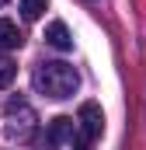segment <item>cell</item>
Listing matches in <instances>:
<instances>
[{
	"instance_id": "cell-9",
	"label": "cell",
	"mask_w": 146,
	"mask_h": 150,
	"mask_svg": "<svg viewBox=\"0 0 146 150\" xmlns=\"http://www.w3.org/2000/svg\"><path fill=\"white\" fill-rule=\"evenodd\" d=\"M4 4H7V0H0V7H4Z\"/></svg>"
},
{
	"instance_id": "cell-2",
	"label": "cell",
	"mask_w": 146,
	"mask_h": 150,
	"mask_svg": "<svg viewBox=\"0 0 146 150\" xmlns=\"http://www.w3.org/2000/svg\"><path fill=\"white\" fill-rule=\"evenodd\" d=\"M38 119L32 112V105L28 101H21V98H11L7 101V126H4V133H7V140H18V143H32V136H35V126Z\"/></svg>"
},
{
	"instance_id": "cell-6",
	"label": "cell",
	"mask_w": 146,
	"mask_h": 150,
	"mask_svg": "<svg viewBox=\"0 0 146 150\" xmlns=\"http://www.w3.org/2000/svg\"><path fill=\"white\" fill-rule=\"evenodd\" d=\"M21 42H25V35H21V28H18L14 21L0 18V49H18Z\"/></svg>"
},
{
	"instance_id": "cell-1",
	"label": "cell",
	"mask_w": 146,
	"mask_h": 150,
	"mask_svg": "<svg viewBox=\"0 0 146 150\" xmlns=\"http://www.w3.org/2000/svg\"><path fill=\"white\" fill-rule=\"evenodd\" d=\"M32 84H35L38 94L63 101V98H73V91L80 87V74L73 70L70 63H63V59H45V63L35 67Z\"/></svg>"
},
{
	"instance_id": "cell-5",
	"label": "cell",
	"mask_w": 146,
	"mask_h": 150,
	"mask_svg": "<svg viewBox=\"0 0 146 150\" xmlns=\"http://www.w3.org/2000/svg\"><path fill=\"white\" fill-rule=\"evenodd\" d=\"M45 42H49L52 49H59V52H66V49H73V38H70V28H66L63 21H52V25L45 28Z\"/></svg>"
},
{
	"instance_id": "cell-7",
	"label": "cell",
	"mask_w": 146,
	"mask_h": 150,
	"mask_svg": "<svg viewBox=\"0 0 146 150\" xmlns=\"http://www.w3.org/2000/svg\"><path fill=\"white\" fill-rule=\"evenodd\" d=\"M45 7H49V0H21V18L25 21H35V18H42Z\"/></svg>"
},
{
	"instance_id": "cell-4",
	"label": "cell",
	"mask_w": 146,
	"mask_h": 150,
	"mask_svg": "<svg viewBox=\"0 0 146 150\" xmlns=\"http://www.w3.org/2000/svg\"><path fill=\"white\" fill-rule=\"evenodd\" d=\"M77 129H80V126L73 122L70 115H56V119L49 122V133H45V136H49V143H52V147H73Z\"/></svg>"
},
{
	"instance_id": "cell-3",
	"label": "cell",
	"mask_w": 146,
	"mask_h": 150,
	"mask_svg": "<svg viewBox=\"0 0 146 150\" xmlns=\"http://www.w3.org/2000/svg\"><path fill=\"white\" fill-rule=\"evenodd\" d=\"M77 126H80V136H84V140H98V136L105 133L101 105H98V101H84L80 112H77Z\"/></svg>"
},
{
	"instance_id": "cell-8",
	"label": "cell",
	"mask_w": 146,
	"mask_h": 150,
	"mask_svg": "<svg viewBox=\"0 0 146 150\" xmlns=\"http://www.w3.org/2000/svg\"><path fill=\"white\" fill-rule=\"evenodd\" d=\"M14 74H18V63L7 59V56H0V87H11L14 84Z\"/></svg>"
}]
</instances>
